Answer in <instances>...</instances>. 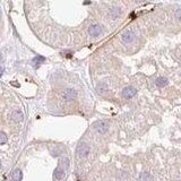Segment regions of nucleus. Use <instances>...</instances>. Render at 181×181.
Returning <instances> with one entry per match:
<instances>
[{
    "label": "nucleus",
    "mask_w": 181,
    "mask_h": 181,
    "mask_svg": "<svg viewBox=\"0 0 181 181\" xmlns=\"http://www.w3.org/2000/svg\"><path fill=\"white\" fill-rule=\"evenodd\" d=\"M89 152H91V147L85 143H80L76 149V153H77L78 158H86V156H88Z\"/></svg>",
    "instance_id": "1"
},
{
    "label": "nucleus",
    "mask_w": 181,
    "mask_h": 181,
    "mask_svg": "<svg viewBox=\"0 0 181 181\" xmlns=\"http://www.w3.org/2000/svg\"><path fill=\"white\" fill-rule=\"evenodd\" d=\"M7 140H8V137H7V135L5 133H2V131H0V145H4L7 143Z\"/></svg>",
    "instance_id": "15"
},
{
    "label": "nucleus",
    "mask_w": 181,
    "mask_h": 181,
    "mask_svg": "<svg viewBox=\"0 0 181 181\" xmlns=\"http://www.w3.org/2000/svg\"><path fill=\"white\" fill-rule=\"evenodd\" d=\"M121 14V10L119 9V8H112L111 10H110V13H109V15H110V17H111L112 19H116L118 18L119 16H120Z\"/></svg>",
    "instance_id": "13"
},
{
    "label": "nucleus",
    "mask_w": 181,
    "mask_h": 181,
    "mask_svg": "<svg viewBox=\"0 0 181 181\" xmlns=\"http://www.w3.org/2000/svg\"><path fill=\"white\" fill-rule=\"evenodd\" d=\"M0 167H1V161H0Z\"/></svg>",
    "instance_id": "19"
},
{
    "label": "nucleus",
    "mask_w": 181,
    "mask_h": 181,
    "mask_svg": "<svg viewBox=\"0 0 181 181\" xmlns=\"http://www.w3.org/2000/svg\"><path fill=\"white\" fill-rule=\"evenodd\" d=\"M88 33H89L91 36L93 37L100 36L101 33H102V26L100 24H94V25H92L91 27L88 28Z\"/></svg>",
    "instance_id": "4"
},
{
    "label": "nucleus",
    "mask_w": 181,
    "mask_h": 181,
    "mask_svg": "<svg viewBox=\"0 0 181 181\" xmlns=\"http://www.w3.org/2000/svg\"><path fill=\"white\" fill-rule=\"evenodd\" d=\"M176 19H180V9H178L176 11Z\"/></svg>",
    "instance_id": "17"
},
{
    "label": "nucleus",
    "mask_w": 181,
    "mask_h": 181,
    "mask_svg": "<svg viewBox=\"0 0 181 181\" xmlns=\"http://www.w3.org/2000/svg\"><path fill=\"white\" fill-rule=\"evenodd\" d=\"M94 129L96 130L98 134H105L108 130H109V122L105 120L96 121L94 123Z\"/></svg>",
    "instance_id": "2"
},
{
    "label": "nucleus",
    "mask_w": 181,
    "mask_h": 181,
    "mask_svg": "<svg viewBox=\"0 0 181 181\" xmlns=\"http://www.w3.org/2000/svg\"><path fill=\"white\" fill-rule=\"evenodd\" d=\"M22 178H23L22 171H20L19 169H15L14 172L11 173V179H13V181H20Z\"/></svg>",
    "instance_id": "9"
},
{
    "label": "nucleus",
    "mask_w": 181,
    "mask_h": 181,
    "mask_svg": "<svg viewBox=\"0 0 181 181\" xmlns=\"http://www.w3.org/2000/svg\"><path fill=\"white\" fill-rule=\"evenodd\" d=\"M45 61V58L44 57H42V56H36L34 59H33V61H32V64H33V66L35 67V68H39V66L41 65V64H43Z\"/></svg>",
    "instance_id": "11"
},
{
    "label": "nucleus",
    "mask_w": 181,
    "mask_h": 181,
    "mask_svg": "<svg viewBox=\"0 0 181 181\" xmlns=\"http://www.w3.org/2000/svg\"><path fill=\"white\" fill-rule=\"evenodd\" d=\"M96 92L98 94H101V95H104L105 93L109 92V87H108L105 84H100V85H98V87H96Z\"/></svg>",
    "instance_id": "12"
},
{
    "label": "nucleus",
    "mask_w": 181,
    "mask_h": 181,
    "mask_svg": "<svg viewBox=\"0 0 181 181\" xmlns=\"http://www.w3.org/2000/svg\"><path fill=\"white\" fill-rule=\"evenodd\" d=\"M23 118H24V114L20 110H14V111L11 112V119H13L15 122H20V121L23 120Z\"/></svg>",
    "instance_id": "8"
},
{
    "label": "nucleus",
    "mask_w": 181,
    "mask_h": 181,
    "mask_svg": "<svg viewBox=\"0 0 181 181\" xmlns=\"http://www.w3.org/2000/svg\"><path fill=\"white\" fill-rule=\"evenodd\" d=\"M121 39H122V41L125 42V43H131L135 40V34L134 32H131V31L128 30V31H125V32L122 33Z\"/></svg>",
    "instance_id": "6"
},
{
    "label": "nucleus",
    "mask_w": 181,
    "mask_h": 181,
    "mask_svg": "<svg viewBox=\"0 0 181 181\" xmlns=\"http://www.w3.org/2000/svg\"><path fill=\"white\" fill-rule=\"evenodd\" d=\"M62 98L65 100V101H67V102H70V101H73V100H75L76 98V96H77V92L75 91L74 88H67V89H65L64 92H62Z\"/></svg>",
    "instance_id": "3"
},
{
    "label": "nucleus",
    "mask_w": 181,
    "mask_h": 181,
    "mask_svg": "<svg viewBox=\"0 0 181 181\" xmlns=\"http://www.w3.org/2000/svg\"><path fill=\"white\" fill-rule=\"evenodd\" d=\"M137 93V89L134 87V86H127L122 89V96L125 98H134L135 95Z\"/></svg>",
    "instance_id": "5"
},
{
    "label": "nucleus",
    "mask_w": 181,
    "mask_h": 181,
    "mask_svg": "<svg viewBox=\"0 0 181 181\" xmlns=\"http://www.w3.org/2000/svg\"><path fill=\"white\" fill-rule=\"evenodd\" d=\"M65 176H66V173H65V170L62 169L61 167H58L55 170V172H53V178L56 179V180H62L64 178H65Z\"/></svg>",
    "instance_id": "7"
},
{
    "label": "nucleus",
    "mask_w": 181,
    "mask_h": 181,
    "mask_svg": "<svg viewBox=\"0 0 181 181\" xmlns=\"http://www.w3.org/2000/svg\"><path fill=\"white\" fill-rule=\"evenodd\" d=\"M2 71H4V69H2V67L0 66V77H1V75H2Z\"/></svg>",
    "instance_id": "18"
},
{
    "label": "nucleus",
    "mask_w": 181,
    "mask_h": 181,
    "mask_svg": "<svg viewBox=\"0 0 181 181\" xmlns=\"http://www.w3.org/2000/svg\"><path fill=\"white\" fill-rule=\"evenodd\" d=\"M61 164H62V165H65V167H64V170L67 169V167H69V161H68V158H64V160L61 161Z\"/></svg>",
    "instance_id": "16"
},
{
    "label": "nucleus",
    "mask_w": 181,
    "mask_h": 181,
    "mask_svg": "<svg viewBox=\"0 0 181 181\" xmlns=\"http://www.w3.org/2000/svg\"><path fill=\"white\" fill-rule=\"evenodd\" d=\"M155 85L160 88L165 87L167 85V79L165 78V77H158V78H156V80H155Z\"/></svg>",
    "instance_id": "10"
},
{
    "label": "nucleus",
    "mask_w": 181,
    "mask_h": 181,
    "mask_svg": "<svg viewBox=\"0 0 181 181\" xmlns=\"http://www.w3.org/2000/svg\"><path fill=\"white\" fill-rule=\"evenodd\" d=\"M152 180V176L148 172H142L140 173V181H151Z\"/></svg>",
    "instance_id": "14"
}]
</instances>
